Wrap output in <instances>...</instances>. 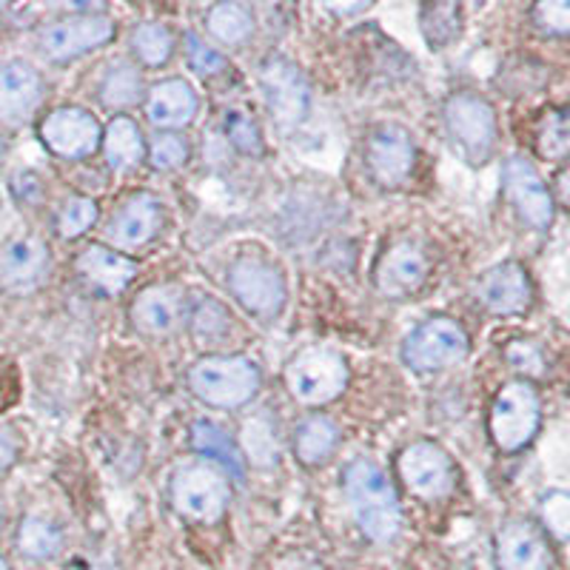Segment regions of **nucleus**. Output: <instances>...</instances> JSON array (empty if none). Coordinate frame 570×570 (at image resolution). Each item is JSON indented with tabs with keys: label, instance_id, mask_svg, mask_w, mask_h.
I'll use <instances>...</instances> for the list:
<instances>
[{
	"label": "nucleus",
	"instance_id": "obj_1",
	"mask_svg": "<svg viewBox=\"0 0 570 570\" xmlns=\"http://www.w3.org/2000/svg\"><path fill=\"white\" fill-rule=\"evenodd\" d=\"M343 488L360 531L376 544L394 542L402 528V508L389 473L371 460H354L345 468Z\"/></svg>",
	"mask_w": 570,
	"mask_h": 570
},
{
	"label": "nucleus",
	"instance_id": "obj_2",
	"mask_svg": "<svg viewBox=\"0 0 570 570\" xmlns=\"http://www.w3.org/2000/svg\"><path fill=\"white\" fill-rule=\"evenodd\" d=\"M188 389L208 409L234 411L259 394L263 374L248 356L208 354L188 368Z\"/></svg>",
	"mask_w": 570,
	"mask_h": 570
},
{
	"label": "nucleus",
	"instance_id": "obj_3",
	"mask_svg": "<svg viewBox=\"0 0 570 570\" xmlns=\"http://www.w3.org/2000/svg\"><path fill=\"white\" fill-rule=\"evenodd\" d=\"M228 473L208 460L183 462L175 468L169 482L171 508L188 522L214 525L220 522L232 502V485Z\"/></svg>",
	"mask_w": 570,
	"mask_h": 570
},
{
	"label": "nucleus",
	"instance_id": "obj_4",
	"mask_svg": "<svg viewBox=\"0 0 570 570\" xmlns=\"http://www.w3.org/2000/svg\"><path fill=\"white\" fill-rule=\"evenodd\" d=\"M445 131L460 151L462 160L473 169H482L497 151L499 124L497 111L476 91H456L445 100Z\"/></svg>",
	"mask_w": 570,
	"mask_h": 570
},
{
	"label": "nucleus",
	"instance_id": "obj_5",
	"mask_svg": "<svg viewBox=\"0 0 570 570\" xmlns=\"http://www.w3.org/2000/svg\"><path fill=\"white\" fill-rule=\"evenodd\" d=\"M539 425H542V402L531 380L517 376L497 391L491 416H488V431L502 454L525 451L539 434Z\"/></svg>",
	"mask_w": 570,
	"mask_h": 570
},
{
	"label": "nucleus",
	"instance_id": "obj_6",
	"mask_svg": "<svg viewBox=\"0 0 570 570\" xmlns=\"http://www.w3.org/2000/svg\"><path fill=\"white\" fill-rule=\"evenodd\" d=\"M348 360L340 351L312 345L294 354L285 365V389L308 409L337 400L348 389Z\"/></svg>",
	"mask_w": 570,
	"mask_h": 570
},
{
	"label": "nucleus",
	"instance_id": "obj_7",
	"mask_svg": "<svg viewBox=\"0 0 570 570\" xmlns=\"http://www.w3.org/2000/svg\"><path fill=\"white\" fill-rule=\"evenodd\" d=\"M471 354V337L460 320L436 314L411 331L402 343V363L416 374H434L460 365Z\"/></svg>",
	"mask_w": 570,
	"mask_h": 570
},
{
	"label": "nucleus",
	"instance_id": "obj_8",
	"mask_svg": "<svg viewBox=\"0 0 570 570\" xmlns=\"http://www.w3.org/2000/svg\"><path fill=\"white\" fill-rule=\"evenodd\" d=\"M226 283L232 297L254 317H277L288 299L285 274L266 257H237L228 266Z\"/></svg>",
	"mask_w": 570,
	"mask_h": 570
},
{
	"label": "nucleus",
	"instance_id": "obj_9",
	"mask_svg": "<svg viewBox=\"0 0 570 570\" xmlns=\"http://www.w3.org/2000/svg\"><path fill=\"white\" fill-rule=\"evenodd\" d=\"M396 471L402 485L422 502H440L456 488L454 460L434 440H420L402 448V454L396 456Z\"/></svg>",
	"mask_w": 570,
	"mask_h": 570
},
{
	"label": "nucleus",
	"instance_id": "obj_10",
	"mask_svg": "<svg viewBox=\"0 0 570 570\" xmlns=\"http://www.w3.org/2000/svg\"><path fill=\"white\" fill-rule=\"evenodd\" d=\"M416 166V142L405 126L380 124L365 137V169L383 188H400L411 180Z\"/></svg>",
	"mask_w": 570,
	"mask_h": 570
},
{
	"label": "nucleus",
	"instance_id": "obj_11",
	"mask_svg": "<svg viewBox=\"0 0 570 570\" xmlns=\"http://www.w3.org/2000/svg\"><path fill=\"white\" fill-rule=\"evenodd\" d=\"M259 86L279 129H297L312 109V86L288 58H268L259 69Z\"/></svg>",
	"mask_w": 570,
	"mask_h": 570
},
{
	"label": "nucleus",
	"instance_id": "obj_12",
	"mask_svg": "<svg viewBox=\"0 0 570 570\" xmlns=\"http://www.w3.org/2000/svg\"><path fill=\"white\" fill-rule=\"evenodd\" d=\"M502 186H505V197L513 206L517 217L525 223L533 232H548L557 217V197H553L551 186L542 180L531 160L525 157H508L505 171H502Z\"/></svg>",
	"mask_w": 570,
	"mask_h": 570
},
{
	"label": "nucleus",
	"instance_id": "obj_13",
	"mask_svg": "<svg viewBox=\"0 0 570 570\" xmlns=\"http://www.w3.org/2000/svg\"><path fill=\"white\" fill-rule=\"evenodd\" d=\"M117 35V23L109 14H71L40 32V52L52 63H69L95 52Z\"/></svg>",
	"mask_w": 570,
	"mask_h": 570
},
{
	"label": "nucleus",
	"instance_id": "obj_14",
	"mask_svg": "<svg viewBox=\"0 0 570 570\" xmlns=\"http://www.w3.org/2000/svg\"><path fill=\"white\" fill-rule=\"evenodd\" d=\"M38 135L52 155L63 157V160H83L100 149L104 129L91 111L80 109V106H60L40 120Z\"/></svg>",
	"mask_w": 570,
	"mask_h": 570
},
{
	"label": "nucleus",
	"instance_id": "obj_15",
	"mask_svg": "<svg viewBox=\"0 0 570 570\" xmlns=\"http://www.w3.org/2000/svg\"><path fill=\"white\" fill-rule=\"evenodd\" d=\"M476 297L493 317H519L531 308L537 292L528 268L517 259H505L476 279Z\"/></svg>",
	"mask_w": 570,
	"mask_h": 570
},
{
	"label": "nucleus",
	"instance_id": "obj_16",
	"mask_svg": "<svg viewBox=\"0 0 570 570\" xmlns=\"http://www.w3.org/2000/svg\"><path fill=\"white\" fill-rule=\"evenodd\" d=\"M131 325L149 337H171L188 320L186 288L175 283L149 285L137 294L129 308Z\"/></svg>",
	"mask_w": 570,
	"mask_h": 570
},
{
	"label": "nucleus",
	"instance_id": "obj_17",
	"mask_svg": "<svg viewBox=\"0 0 570 570\" xmlns=\"http://www.w3.org/2000/svg\"><path fill=\"white\" fill-rule=\"evenodd\" d=\"M52 252L35 234H20L0 248V288L12 294L35 292L49 274Z\"/></svg>",
	"mask_w": 570,
	"mask_h": 570
},
{
	"label": "nucleus",
	"instance_id": "obj_18",
	"mask_svg": "<svg viewBox=\"0 0 570 570\" xmlns=\"http://www.w3.org/2000/svg\"><path fill=\"white\" fill-rule=\"evenodd\" d=\"M137 272H140V266L135 259L126 257L117 248L104 246V243H91L75 259V274H78L80 283L91 292L104 294V297L124 294L135 283Z\"/></svg>",
	"mask_w": 570,
	"mask_h": 570
},
{
	"label": "nucleus",
	"instance_id": "obj_19",
	"mask_svg": "<svg viewBox=\"0 0 570 570\" xmlns=\"http://www.w3.org/2000/svg\"><path fill=\"white\" fill-rule=\"evenodd\" d=\"M46 98V83L35 66L9 60L0 66V124L23 126Z\"/></svg>",
	"mask_w": 570,
	"mask_h": 570
},
{
	"label": "nucleus",
	"instance_id": "obj_20",
	"mask_svg": "<svg viewBox=\"0 0 570 570\" xmlns=\"http://www.w3.org/2000/svg\"><path fill=\"white\" fill-rule=\"evenodd\" d=\"M499 570H553L551 542L533 522L511 519L497 533Z\"/></svg>",
	"mask_w": 570,
	"mask_h": 570
},
{
	"label": "nucleus",
	"instance_id": "obj_21",
	"mask_svg": "<svg viewBox=\"0 0 570 570\" xmlns=\"http://www.w3.org/2000/svg\"><path fill=\"white\" fill-rule=\"evenodd\" d=\"M428 257L416 243L400 240L380 257L374 272L376 292L389 299H405L425 285Z\"/></svg>",
	"mask_w": 570,
	"mask_h": 570
},
{
	"label": "nucleus",
	"instance_id": "obj_22",
	"mask_svg": "<svg viewBox=\"0 0 570 570\" xmlns=\"http://www.w3.org/2000/svg\"><path fill=\"white\" fill-rule=\"evenodd\" d=\"M163 226V203L149 191L126 197L109 223V240L117 252H135L149 246Z\"/></svg>",
	"mask_w": 570,
	"mask_h": 570
},
{
	"label": "nucleus",
	"instance_id": "obj_23",
	"mask_svg": "<svg viewBox=\"0 0 570 570\" xmlns=\"http://www.w3.org/2000/svg\"><path fill=\"white\" fill-rule=\"evenodd\" d=\"M197 91L183 78L160 80L146 91V117L157 131H180L197 117Z\"/></svg>",
	"mask_w": 570,
	"mask_h": 570
},
{
	"label": "nucleus",
	"instance_id": "obj_24",
	"mask_svg": "<svg viewBox=\"0 0 570 570\" xmlns=\"http://www.w3.org/2000/svg\"><path fill=\"white\" fill-rule=\"evenodd\" d=\"M100 149L115 171H135L146 160V137L129 115L111 117L100 135Z\"/></svg>",
	"mask_w": 570,
	"mask_h": 570
},
{
	"label": "nucleus",
	"instance_id": "obj_25",
	"mask_svg": "<svg viewBox=\"0 0 570 570\" xmlns=\"http://www.w3.org/2000/svg\"><path fill=\"white\" fill-rule=\"evenodd\" d=\"M191 448H195L200 460L214 462L217 468L228 473V480H243L246 476V456L237 448V442L208 420H197L191 425Z\"/></svg>",
	"mask_w": 570,
	"mask_h": 570
},
{
	"label": "nucleus",
	"instance_id": "obj_26",
	"mask_svg": "<svg viewBox=\"0 0 570 570\" xmlns=\"http://www.w3.org/2000/svg\"><path fill=\"white\" fill-rule=\"evenodd\" d=\"M340 445L337 422L323 414L305 416L294 431V454L305 468H317L331 460Z\"/></svg>",
	"mask_w": 570,
	"mask_h": 570
},
{
	"label": "nucleus",
	"instance_id": "obj_27",
	"mask_svg": "<svg viewBox=\"0 0 570 570\" xmlns=\"http://www.w3.org/2000/svg\"><path fill=\"white\" fill-rule=\"evenodd\" d=\"M206 29L220 43L240 46L254 35V18L237 0H220L206 12Z\"/></svg>",
	"mask_w": 570,
	"mask_h": 570
},
{
	"label": "nucleus",
	"instance_id": "obj_28",
	"mask_svg": "<svg viewBox=\"0 0 570 570\" xmlns=\"http://www.w3.org/2000/svg\"><path fill=\"white\" fill-rule=\"evenodd\" d=\"M462 3L460 0H422V32L431 49H442L460 35Z\"/></svg>",
	"mask_w": 570,
	"mask_h": 570
},
{
	"label": "nucleus",
	"instance_id": "obj_29",
	"mask_svg": "<svg viewBox=\"0 0 570 570\" xmlns=\"http://www.w3.org/2000/svg\"><path fill=\"white\" fill-rule=\"evenodd\" d=\"M18 548L29 559H55L63 548V531L46 517H27L18 528Z\"/></svg>",
	"mask_w": 570,
	"mask_h": 570
},
{
	"label": "nucleus",
	"instance_id": "obj_30",
	"mask_svg": "<svg viewBox=\"0 0 570 570\" xmlns=\"http://www.w3.org/2000/svg\"><path fill=\"white\" fill-rule=\"evenodd\" d=\"M100 104L109 109H129L142 100V78L131 63H115L100 80Z\"/></svg>",
	"mask_w": 570,
	"mask_h": 570
},
{
	"label": "nucleus",
	"instance_id": "obj_31",
	"mask_svg": "<svg viewBox=\"0 0 570 570\" xmlns=\"http://www.w3.org/2000/svg\"><path fill=\"white\" fill-rule=\"evenodd\" d=\"M131 52H135V58L142 66L160 69L175 55V35H171L169 27H163V23H142L131 35Z\"/></svg>",
	"mask_w": 570,
	"mask_h": 570
},
{
	"label": "nucleus",
	"instance_id": "obj_32",
	"mask_svg": "<svg viewBox=\"0 0 570 570\" xmlns=\"http://www.w3.org/2000/svg\"><path fill=\"white\" fill-rule=\"evenodd\" d=\"M537 151L542 160L562 163L570 151V115L568 109H548L539 120Z\"/></svg>",
	"mask_w": 570,
	"mask_h": 570
},
{
	"label": "nucleus",
	"instance_id": "obj_33",
	"mask_svg": "<svg viewBox=\"0 0 570 570\" xmlns=\"http://www.w3.org/2000/svg\"><path fill=\"white\" fill-rule=\"evenodd\" d=\"M188 325H191V334H195L197 343L203 345H217L228 337V331H232V317L223 308L217 299H200V303L191 308L188 314Z\"/></svg>",
	"mask_w": 570,
	"mask_h": 570
},
{
	"label": "nucleus",
	"instance_id": "obj_34",
	"mask_svg": "<svg viewBox=\"0 0 570 570\" xmlns=\"http://www.w3.org/2000/svg\"><path fill=\"white\" fill-rule=\"evenodd\" d=\"M188 157H191V146H188V137H183L180 131H157L155 140L146 142V160L157 171L183 169Z\"/></svg>",
	"mask_w": 570,
	"mask_h": 570
},
{
	"label": "nucleus",
	"instance_id": "obj_35",
	"mask_svg": "<svg viewBox=\"0 0 570 570\" xmlns=\"http://www.w3.org/2000/svg\"><path fill=\"white\" fill-rule=\"evenodd\" d=\"M100 206L98 200H91V197L75 195L60 206L58 217H55V228L63 240H78L80 234L89 232L95 223H98Z\"/></svg>",
	"mask_w": 570,
	"mask_h": 570
},
{
	"label": "nucleus",
	"instance_id": "obj_36",
	"mask_svg": "<svg viewBox=\"0 0 570 570\" xmlns=\"http://www.w3.org/2000/svg\"><path fill=\"white\" fill-rule=\"evenodd\" d=\"M223 131H226L228 142L234 149L246 157H259L266 151V142L259 135V126L254 124V117L243 109H228L223 117Z\"/></svg>",
	"mask_w": 570,
	"mask_h": 570
},
{
	"label": "nucleus",
	"instance_id": "obj_37",
	"mask_svg": "<svg viewBox=\"0 0 570 570\" xmlns=\"http://www.w3.org/2000/svg\"><path fill=\"white\" fill-rule=\"evenodd\" d=\"M531 18L539 32L564 38L570 32V0H533Z\"/></svg>",
	"mask_w": 570,
	"mask_h": 570
},
{
	"label": "nucleus",
	"instance_id": "obj_38",
	"mask_svg": "<svg viewBox=\"0 0 570 570\" xmlns=\"http://www.w3.org/2000/svg\"><path fill=\"white\" fill-rule=\"evenodd\" d=\"M505 363L511 365L517 374H522V380L544 374V354L537 343H531V340H513V343H508Z\"/></svg>",
	"mask_w": 570,
	"mask_h": 570
},
{
	"label": "nucleus",
	"instance_id": "obj_39",
	"mask_svg": "<svg viewBox=\"0 0 570 570\" xmlns=\"http://www.w3.org/2000/svg\"><path fill=\"white\" fill-rule=\"evenodd\" d=\"M539 513H542V522L548 528L553 539L564 542L568 539L570 528V499L564 491H551L548 497H542L539 502Z\"/></svg>",
	"mask_w": 570,
	"mask_h": 570
},
{
	"label": "nucleus",
	"instance_id": "obj_40",
	"mask_svg": "<svg viewBox=\"0 0 570 570\" xmlns=\"http://www.w3.org/2000/svg\"><path fill=\"white\" fill-rule=\"evenodd\" d=\"M186 55H188V66L203 75V78H214V75H220V71L228 69L226 58H223L217 49L203 43L197 35H186Z\"/></svg>",
	"mask_w": 570,
	"mask_h": 570
},
{
	"label": "nucleus",
	"instance_id": "obj_41",
	"mask_svg": "<svg viewBox=\"0 0 570 570\" xmlns=\"http://www.w3.org/2000/svg\"><path fill=\"white\" fill-rule=\"evenodd\" d=\"M55 3L71 14H100L106 0H55Z\"/></svg>",
	"mask_w": 570,
	"mask_h": 570
},
{
	"label": "nucleus",
	"instance_id": "obj_42",
	"mask_svg": "<svg viewBox=\"0 0 570 570\" xmlns=\"http://www.w3.org/2000/svg\"><path fill=\"white\" fill-rule=\"evenodd\" d=\"M368 3L371 0H323V7L337 14H354L360 12V9L368 7Z\"/></svg>",
	"mask_w": 570,
	"mask_h": 570
},
{
	"label": "nucleus",
	"instance_id": "obj_43",
	"mask_svg": "<svg viewBox=\"0 0 570 570\" xmlns=\"http://www.w3.org/2000/svg\"><path fill=\"white\" fill-rule=\"evenodd\" d=\"M14 460V442L7 436V431H0V468H9Z\"/></svg>",
	"mask_w": 570,
	"mask_h": 570
},
{
	"label": "nucleus",
	"instance_id": "obj_44",
	"mask_svg": "<svg viewBox=\"0 0 570 570\" xmlns=\"http://www.w3.org/2000/svg\"><path fill=\"white\" fill-rule=\"evenodd\" d=\"M0 570H9V564H7V559L0 557Z\"/></svg>",
	"mask_w": 570,
	"mask_h": 570
},
{
	"label": "nucleus",
	"instance_id": "obj_45",
	"mask_svg": "<svg viewBox=\"0 0 570 570\" xmlns=\"http://www.w3.org/2000/svg\"><path fill=\"white\" fill-rule=\"evenodd\" d=\"M0 517H3V497H0Z\"/></svg>",
	"mask_w": 570,
	"mask_h": 570
},
{
	"label": "nucleus",
	"instance_id": "obj_46",
	"mask_svg": "<svg viewBox=\"0 0 570 570\" xmlns=\"http://www.w3.org/2000/svg\"><path fill=\"white\" fill-rule=\"evenodd\" d=\"M0 155H3V142H0Z\"/></svg>",
	"mask_w": 570,
	"mask_h": 570
}]
</instances>
